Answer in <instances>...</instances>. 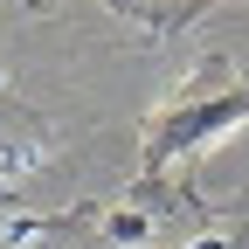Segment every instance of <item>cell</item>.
Segmentation results:
<instances>
[{
	"instance_id": "4",
	"label": "cell",
	"mask_w": 249,
	"mask_h": 249,
	"mask_svg": "<svg viewBox=\"0 0 249 249\" xmlns=\"http://www.w3.org/2000/svg\"><path fill=\"white\" fill-rule=\"evenodd\" d=\"M0 166H7V160H0Z\"/></svg>"
},
{
	"instance_id": "2",
	"label": "cell",
	"mask_w": 249,
	"mask_h": 249,
	"mask_svg": "<svg viewBox=\"0 0 249 249\" xmlns=\"http://www.w3.org/2000/svg\"><path fill=\"white\" fill-rule=\"evenodd\" d=\"M118 7H132L145 28H160V35H180V28L194 21L201 7H214V0H118Z\"/></svg>"
},
{
	"instance_id": "1",
	"label": "cell",
	"mask_w": 249,
	"mask_h": 249,
	"mask_svg": "<svg viewBox=\"0 0 249 249\" xmlns=\"http://www.w3.org/2000/svg\"><path fill=\"white\" fill-rule=\"evenodd\" d=\"M249 118V83L235 76L229 55H208L194 76H187L173 97L145 118V139H139V187L132 194H166L187 201V166L201 160V145H214L222 132Z\"/></svg>"
},
{
	"instance_id": "3",
	"label": "cell",
	"mask_w": 249,
	"mask_h": 249,
	"mask_svg": "<svg viewBox=\"0 0 249 249\" xmlns=\"http://www.w3.org/2000/svg\"><path fill=\"white\" fill-rule=\"evenodd\" d=\"M194 249H222V242H194Z\"/></svg>"
}]
</instances>
